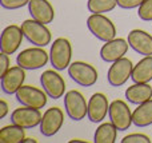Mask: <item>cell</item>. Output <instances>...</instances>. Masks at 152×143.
Masks as SVG:
<instances>
[{
  "mask_svg": "<svg viewBox=\"0 0 152 143\" xmlns=\"http://www.w3.org/2000/svg\"><path fill=\"white\" fill-rule=\"evenodd\" d=\"M132 70H134V64H132L131 59L123 56L119 60L113 62L112 66L110 67L107 74L108 83L112 87H120V86L126 84L127 80L132 75Z\"/></svg>",
  "mask_w": 152,
  "mask_h": 143,
  "instance_id": "7",
  "label": "cell"
},
{
  "mask_svg": "<svg viewBox=\"0 0 152 143\" xmlns=\"http://www.w3.org/2000/svg\"><path fill=\"white\" fill-rule=\"evenodd\" d=\"M43 90L52 99H60L66 92V82L63 76L53 70H47L40 75Z\"/></svg>",
  "mask_w": 152,
  "mask_h": 143,
  "instance_id": "11",
  "label": "cell"
},
{
  "mask_svg": "<svg viewBox=\"0 0 152 143\" xmlns=\"http://www.w3.org/2000/svg\"><path fill=\"white\" fill-rule=\"evenodd\" d=\"M116 1L119 7L123 10H134V8L140 7L144 0H116Z\"/></svg>",
  "mask_w": 152,
  "mask_h": 143,
  "instance_id": "28",
  "label": "cell"
},
{
  "mask_svg": "<svg viewBox=\"0 0 152 143\" xmlns=\"http://www.w3.org/2000/svg\"><path fill=\"white\" fill-rule=\"evenodd\" d=\"M28 11L32 19L44 24H50L55 19V10L48 0H29Z\"/></svg>",
  "mask_w": 152,
  "mask_h": 143,
  "instance_id": "18",
  "label": "cell"
},
{
  "mask_svg": "<svg viewBox=\"0 0 152 143\" xmlns=\"http://www.w3.org/2000/svg\"><path fill=\"white\" fill-rule=\"evenodd\" d=\"M42 118L43 115L39 109L23 106L12 111V114H11V123L28 130V128H34L36 126H40Z\"/></svg>",
  "mask_w": 152,
  "mask_h": 143,
  "instance_id": "10",
  "label": "cell"
},
{
  "mask_svg": "<svg viewBox=\"0 0 152 143\" xmlns=\"http://www.w3.org/2000/svg\"><path fill=\"white\" fill-rule=\"evenodd\" d=\"M121 143H151L150 136L144 135V134H129V135L124 136L120 141Z\"/></svg>",
  "mask_w": 152,
  "mask_h": 143,
  "instance_id": "27",
  "label": "cell"
},
{
  "mask_svg": "<svg viewBox=\"0 0 152 143\" xmlns=\"http://www.w3.org/2000/svg\"><path fill=\"white\" fill-rule=\"evenodd\" d=\"M126 98L129 103H144L152 99V86L148 83H134L126 90Z\"/></svg>",
  "mask_w": 152,
  "mask_h": 143,
  "instance_id": "19",
  "label": "cell"
},
{
  "mask_svg": "<svg viewBox=\"0 0 152 143\" xmlns=\"http://www.w3.org/2000/svg\"><path fill=\"white\" fill-rule=\"evenodd\" d=\"M23 142L24 143H36L37 141H36V139H34V138H26Z\"/></svg>",
  "mask_w": 152,
  "mask_h": 143,
  "instance_id": "31",
  "label": "cell"
},
{
  "mask_svg": "<svg viewBox=\"0 0 152 143\" xmlns=\"http://www.w3.org/2000/svg\"><path fill=\"white\" fill-rule=\"evenodd\" d=\"M8 114V104L5 100H0V119H4Z\"/></svg>",
  "mask_w": 152,
  "mask_h": 143,
  "instance_id": "30",
  "label": "cell"
},
{
  "mask_svg": "<svg viewBox=\"0 0 152 143\" xmlns=\"http://www.w3.org/2000/svg\"><path fill=\"white\" fill-rule=\"evenodd\" d=\"M64 123V114L59 107H51L43 114L40 123V133L43 136H53L59 133Z\"/></svg>",
  "mask_w": 152,
  "mask_h": 143,
  "instance_id": "12",
  "label": "cell"
},
{
  "mask_svg": "<svg viewBox=\"0 0 152 143\" xmlns=\"http://www.w3.org/2000/svg\"><path fill=\"white\" fill-rule=\"evenodd\" d=\"M128 47V40L123 39V37H118V39L115 37L110 42H105V44L100 50V58L107 63H113L126 55Z\"/></svg>",
  "mask_w": 152,
  "mask_h": 143,
  "instance_id": "15",
  "label": "cell"
},
{
  "mask_svg": "<svg viewBox=\"0 0 152 143\" xmlns=\"http://www.w3.org/2000/svg\"><path fill=\"white\" fill-rule=\"evenodd\" d=\"M0 4L3 8L5 10H19V8H23L24 5L29 4V0H0Z\"/></svg>",
  "mask_w": 152,
  "mask_h": 143,
  "instance_id": "26",
  "label": "cell"
},
{
  "mask_svg": "<svg viewBox=\"0 0 152 143\" xmlns=\"http://www.w3.org/2000/svg\"><path fill=\"white\" fill-rule=\"evenodd\" d=\"M137 16L144 21H152V0H144L139 7Z\"/></svg>",
  "mask_w": 152,
  "mask_h": 143,
  "instance_id": "25",
  "label": "cell"
},
{
  "mask_svg": "<svg viewBox=\"0 0 152 143\" xmlns=\"http://www.w3.org/2000/svg\"><path fill=\"white\" fill-rule=\"evenodd\" d=\"M50 60V54L44 47H32L23 50L16 58V63L24 70H39Z\"/></svg>",
  "mask_w": 152,
  "mask_h": 143,
  "instance_id": "4",
  "label": "cell"
},
{
  "mask_svg": "<svg viewBox=\"0 0 152 143\" xmlns=\"http://www.w3.org/2000/svg\"><path fill=\"white\" fill-rule=\"evenodd\" d=\"M118 128L111 123H102L95 131L94 142L95 143H115L118 138Z\"/></svg>",
  "mask_w": 152,
  "mask_h": 143,
  "instance_id": "23",
  "label": "cell"
},
{
  "mask_svg": "<svg viewBox=\"0 0 152 143\" xmlns=\"http://www.w3.org/2000/svg\"><path fill=\"white\" fill-rule=\"evenodd\" d=\"M110 119L113 125L116 126L119 131H126L131 127V125L134 123L132 120V112L131 109L128 107V104L124 100L116 99L110 104Z\"/></svg>",
  "mask_w": 152,
  "mask_h": 143,
  "instance_id": "9",
  "label": "cell"
},
{
  "mask_svg": "<svg viewBox=\"0 0 152 143\" xmlns=\"http://www.w3.org/2000/svg\"><path fill=\"white\" fill-rule=\"evenodd\" d=\"M21 29H23L24 37L37 47H45L51 44L52 35L51 31L47 28V24L40 23L35 19H28L21 23Z\"/></svg>",
  "mask_w": 152,
  "mask_h": 143,
  "instance_id": "1",
  "label": "cell"
},
{
  "mask_svg": "<svg viewBox=\"0 0 152 143\" xmlns=\"http://www.w3.org/2000/svg\"><path fill=\"white\" fill-rule=\"evenodd\" d=\"M118 5L116 0H88L87 8L91 13H104L110 12Z\"/></svg>",
  "mask_w": 152,
  "mask_h": 143,
  "instance_id": "24",
  "label": "cell"
},
{
  "mask_svg": "<svg viewBox=\"0 0 152 143\" xmlns=\"http://www.w3.org/2000/svg\"><path fill=\"white\" fill-rule=\"evenodd\" d=\"M26 80V70L20 66L11 67L7 72L1 76V90L3 92L12 95L16 94L18 90L23 86Z\"/></svg>",
  "mask_w": 152,
  "mask_h": 143,
  "instance_id": "16",
  "label": "cell"
},
{
  "mask_svg": "<svg viewBox=\"0 0 152 143\" xmlns=\"http://www.w3.org/2000/svg\"><path fill=\"white\" fill-rule=\"evenodd\" d=\"M26 128L18 125L4 126L0 130V143H20L26 139Z\"/></svg>",
  "mask_w": 152,
  "mask_h": 143,
  "instance_id": "22",
  "label": "cell"
},
{
  "mask_svg": "<svg viewBox=\"0 0 152 143\" xmlns=\"http://www.w3.org/2000/svg\"><path fill=\"white\" fill-rule=\"evenodd\" d=\"M131 79L134 83H150L152 80V55L144 56L134 66Z\"/></svg>",
  "mask_w": 152,
  "mask_h": 143,
  "instance_id": "20",
  "label": "cell"
},
{
  "mask_svg": "<svg viewBox=\"0 0 152 143\" xmlns=\"http://www.w3.org/2000/svg\"><path fill=\"white\" fill-rule=\"evenodd\" d=\"M23 29L21 27L16 26V24H11V26L5 27L1 32V37H0V48L1 52H5L8 55H12L19 50L21 42H23Z\"/></svg>",
  "mask_w": 152,
  "mask_h": 143,
  "instance_id": "13",
  "label": "cell"
},
{
  "mask_svg": "<svg viewBox=\"0 0 152 143\" xmlns=\"http://www.w3.org/2000/svg\"><path fill=\"white\" fill-rule=\"evenodd\" d=\"M128 44L134 51L144 56L152 55V36L143 29H132L128 34Z\"/></svg>",
  "mask_w": 152,
  "mask_h": 143,
  "instance_id": "17",
  "label": "cell"
},
{
  "mask_svg": "<svg viewBox=\"0 0 152 143\" xmlns=\"http://www.w3.org/2000/svg\"><path fill=\"white\" fill-rule=\"evenodd\" d=\"M72 59V45L66 37H58L51 44L50 51V62L53 70L63 71L68 68Z\"/></svg>",
  "mask_w": 152,
  "mask_h": 143,
  "instance_id": "2",
  "label": "cell"
},
{
  "mask_svg": "<svg viewBox=\"0 0 152 143\" xmlns=\"http://www.w3.org/2000/svg\"><path fill=\"white\" fill-rule=\"evenodd\" d=\"M18 102L21 106L34 107V109H43L47 104V96L48 94L45 91L40 90L34 86H21L15 94Z\"/></svg>",
  "mask_w": 152,
  "mask_h": 143,
  "instance_id": "8",
  "label": "cell"
},
{
  "mask_svg": "<svg viewBox=\"0 0 152 143\" xmlns=\"http://www.w3.org/2000/svg\"><path fill=\"white\" fill-rule=\"evenodd\" d=\"M69 143H87V141H81V139H72Z\"/></svg>",
  "mask_w": 152,
  "mask_h": 143,
  "instance_id": "32",
  "label": "cell"
},
{
  "mask_svg": "<svg viewBox=\"0 0 152 143\" xmlns=\"http://www.w3.org/2000/svg\"><path fill=\"white\" fill-rule=\"evenodd\" d=\"M64 107H66L67 115L76 122L84 119L86 115L88 114V103L86 102V98L83 96V94L76 90H71L66 92Z\"/></svg>",
  "mask_w": 152,
  "mask_h": 143,
  "instance_id": "6",
  "label": "cell"
},
{
  "mask_svg": "<svg viewBox=\"0 0 152 143\" xmlns=\"http://www.w3.org/2000/svg\"><path fill=\"white\" fill-rule=\"evenodd\" d=\"M110 111V103L104 94L96 92L88 100V119L92 123H102Z\"/></svg>",
  "mask_w": 152,
  "mask_h": 143,
  "instance_id": "14",
  "label": "cell"
},
{
  "mask_svg": "<svg viewBox=\"0 0 152 143\" xmlns=\"http://www.w3.org/2000/svg\"><path fill=\"white\" fill-rule=\"evenodd\" d=\"M132 120L136 127H147L152 125V99L137 104L132 112Z\"/></svg>",
  "mask_w": 152,
  "mask_h": 143,
  "instance_id": "21",
  "label": "cell"
},
{
  "mask_svg": "<svg viewBox=\"0 0 152 143\" xmlns=\"http://www.w3.org/2000/svg\"><path fill=\"white\" fill-rule=\"evenodd\" d=\"M10 68H11V60L8 58V54L1 52V55H0V76H3Z\"/></svg>",
  "mask_w": 152,
  "mask_h": 143,
  "instance_id": "29",
  "label": "cell"
},
{
  "mask_svg": "<svg viewBox=\"0 0 152 143\" xmlns=\"http://www.w3.org/2000/svg\"><path fill=\"white\" fill-rule=\"evenodd\" d=\"M87 27L96 39L102 40L104 43L115 39L116 36L115 24L112 23L111 19H108L103 13H92L87 19Z\"/></svg>",
  "mask_w": 152,
  "mask_h": 143,
  "instance_id": "3",
  "label": "cell"
},
{
  "mask_svg": "<svg viewBox=\"0 0 152 143\" xmlns=\"http://www.w3.org/2000/svg\"><path fill=\"white\" fill-rule=\"evenodd\" d=\"M68 75L75 83L83 87H91L97 82V71L94 66L86 62H74L68 67Z\"/></svg>",
  "mask_w": 152,
  "mask_h": 143,
  "instance_id": "5",
  "label": "cell"
}]
</instances>
